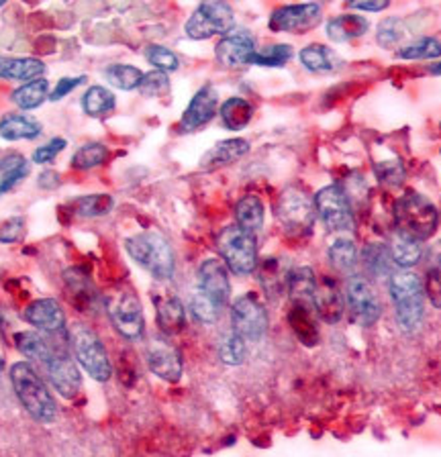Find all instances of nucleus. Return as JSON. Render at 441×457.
<instances>
[{
  "mask_svg": "<svg viewBox=\"0 0 441 457\" xmlns=\"http://www.w3.org/2000/svg\"><path fill=\"white\" fill-rule=\"evenodd\" d=\"M11 384L12 390L23 404V409L31 414L39 423H52L58 414V406L52 392L47 390L46 382L41 380L37 370L31 366V361H17L11 368Z\"/></svg>",
  "mask_w": 441,
  "mask_h": 457,
  "instance_id": "obj_1",
  "label": "nucleus"
},
{
  "mask_svg": "<svg viewBox=\"0 0 441 457\" xmlns=\"http://www.w3.org/2000/svg\"><path fill=\"white\" fill-rule=\"evenodd\" d=\"M388 288L390 298L395 303L398 325L407 333L417 331L425 314V290L421 278L409 270L395 271V274H390Z\"/></svg>",
  "mask_w": 441,
  "mask_h": 457,
  "instance_id": "obj_2",
  "label": "nucleus"
},
{
  "mask_svg": "<svg viewBox=\"0 0 441 457\" xmlns=\"http://www.w3.org/2000/svg\"><path fill=\"white\" fill-rule=\"evenodd\" d=\"M125 249L154 278H158V280H170L172 278L176 266L174 252L163 235L154 231L139 233L125 241Z\"/></svg>",
  "mask_w": 441,
  "mask_h": 457,
  "instance_id": "obj_3",
  "label": "nucleus"
},
{
  "mask_svg": "<svg viewBox=\"0 0 441 457\" xmlns=\"http://www.w3.org/2000/svg\"><path fill=\"white\" fill-rule=\"evenodd\" d=\"M396 231L419 241L431 237L439 223V212L429 198L419 192H407L395 204Z\"/></svg>",
  "mask_w": 441,
  "mask_h": 457,
  "instance_id": "obj_4",
  "label": "nucleus"
},
{
  "mask_svg": "<svg viewBox=\"0 0 441 457\" xmlns=\"http://www.w3.org/2000/svg\"><path fill=\"white\" fill-rule=\"evenodd\" d=\"M315 200L298 186H288L282 190L276 203V219H279L284 233L290 237H304L315 225Z\"/></svg>",
  "mask_w": 441,
  "mask_h": 457,
  "instance_id": "obj_5",
  "label": "nucleus"
},
{
  "mask_svg": "<svg viewBox=\"0 0 441 457\" xmlns=\"http://www.w3.org/2000/svg\"><path fill=\"white\" fill-rule=\"evenodd\" d=\"M70 343H72L74 357L84 371L96 382H109L112 376V366L106 353L104 343L92 331L88 325L76 323L70 328Z\"/></svg>",
  "mask_w": 441,
  "mask_h": 457,
  "instance_id": "obj_6",
  "label": "nucleus"
},
{
  "mask_svg": "<svg viewBox=\"0 0 441 457\" xmlns=\"http://www.w3.org/2000/svg\"><path fill=\"white\" fill-rule=\"evenodd\" d=\"M217 249L223 263L233 274L247 276L258 268V243L255 235L247 233L237 225L225 227L217 235Z\"/></svg>",
  "mask_w": 441,
  "mask_h": 457,
  "instance_id": "obj_7",
  "label": "nucleus"
},
{
  "mask_svg": "<svg viewBox=\"0 0 441 457\" xmlns=\"http://www.w3.org/2000/svg\"><path fill=\"white\" fill-rule=\"evenodd\" d=\"M106 312L111 323L125 339H141L146 331L144 309L137 295L129 288H115L106 295Z\"/></svg>",
  "mask_w": 441,
  "mask_h": 457,
  "instance_id": "obj_8",
  "label": "nucleus"
},
{
  "mask_svg": "<svg viewBox=\"0 0 441 457\" xmlns=\"http://www.w3.org/2000/svg\"><path fill=\"white\" fill-rule=\"evenodd\" d=\"M236 23L231 4L227 3H203L196 6V11L190 14V19L184 25V31L190 39L204 41L215 37V35H229Z\"/></svg>",
  "mask_w": 441,
  "mask_h": 457,
  "instance_id": "obj_9",
  "label": "nucleus"
},
{
  "mask_svg": "<svg viewBox=\"0 0 441 457\" xmlns=\"http://www.w3.org/2000/svg\"><path fill=\"white\" fill-rule=\"evenodd\" d=\"M312 200H315V211L319 214V219L323 220V225L329 228V231H354L355 220L350 196H347V192L341 188L339 184L325 186L323 190L317 192V196Z\"/></svg>",
  "mask_w": 441,
  "mask_h": 457,
  "instance_id": "obj_10",
  "label": "nucleus"
},
{
  "mask_svg": "<svg viewBox=\"0 0 441 457\" xmlns=\"http://www.w3.org/2000/svg\"><path fill=\"white\" fill-rule=\"evenodd\" d=\"M231 325L233 333H237L245 343L264 337L268 331V312L254 292H247V295L233 300Z\"/></svg>",
  "mask_w": 441,
  "mask_h": 457,
  "instance_id": "obj_11",
  "label": "nucleus"
},
{
  "mask_svg": "<svg viewBox=\"0 0 441 457\" xmlns=\"http://www.w3.org/2000/svg\"><path fill=\"white\" fill-rule=\"evenodd\" d=\"M323 17V6L319 3L284 4L270 14V29L276 33H304L317 27Z\"/></svg>",
  "mask_w": 441,
  "mask_h": 457,
  "instance_id": "obj_12",
  "label": "nucleus"
},
{
  "mask_svg": "<svg viewBox=\"0 0 441 457\" xmlns=\"http://www.w3.org/2000/svg\"><path fill=\"white\" fill-rule=\"evenodd\" d=\"M147 368L166 382H178L182 376V355L166 335H154L146 345Z\"/></svg>",
  "mask_w": 441,
  "mask_h": 457,
  "instance_id": "obj_13",
  "label": "nucleus"
},
{
  "mask_svg": "<svg viewBox=\"0 0 441 457\" xmlns=\"http://www.w3.org/2000/svg\"><path fill=\"white\" fill-rule=\"evenodd\" d=\"M47 376L49 382L55 390L60 392L63 398H76L82 386V376L78 370L76 357L68 352L66 347H54L52 357L47 363Z\"/></svg>",
  "mask_w": 441,
  "mask_h": 457,
  "instance_id": "obj_14",
  "label": "nucleus"
},
{
  "mask_svg": "<svg viewBox=\"0 0 441 457\" xmlns=\"http://www.w3.org/2000/svg\"><path fill=\"white\" fill-rule=\"evenodd\" d=\"M347 304L355 320L364 327H372L382 314V304L366 278L352 276L347 282Z\"/></svg>",
  "mask_w": 441,
  "mask_h": 457,
  "instance_id": "obj_15",
  "label": "nucleus"
},
{
  "mask_svg": "<svg viewBox=\"0 0 441 457\" xmlns=\"http://www.w3.org/2000/svg\"><path fill=\"white\" fill-rule=\"evenodd\" d=\"M198 290L204 292L212 303H217L219 309H223L231 296L229 268L217 257L204 260L198 268Z\"/></svg>",
  "mask_w": 441,
  "mask_h": 457,
  "instance_id": "obj_16",
  "label": "nucleus"
},
{
  "mask_svg": "<svg viewBox=\"0 0 441 457\" xmlns=\"http://www.w3.org/2000/svg\"><path fill=\"white\" fill-rule=\"evenodd\" d=\"M255 54V39L247 31H237L225 35L217 43L215 55L223 68L237 70L250 66Z\"/></svg>",
  "mask_w": 441,
  "mask_h": 457,
  "instance_id": "obj_17",
  "label": "nucleus"
},
{
  "mask_svg": "<svg viewBox=\"0 0 441 457\" xmlns=\"http://www.w3.org/2000/svg\"><path fill=\"white\" fill-rule=\"evenodd\" d=\"M219 109V95L217 90L212 88L211 84H204L201 90L192 96L190 104L184 111L180 119V131L182 133H192L196 129L209 125L212 119H215Z\"/></svg>",
  "mask_w": 441,
  "mask_h": 457,
  "instance_id": "obj_18",
  "label": "nucleus"
},
{
  "mask_svg": "<svg viewBox=\"0 0 441 457\" xmlns=\"http://www.w3.org/2000/svg\"><path fill=\"white\" fill-rule=\"evenodd\" d=\"M23 319L37 331L44 333H60L66 325V314L62 311V304L55 298H37L31 304H27Z\"/></svg>",
  "mask_w": 441,
  "mask_h": 457,
  "instance_id": "obj_19",
  "label": "nucleus"
},
{
  "mask_svg": "<svg viewBox=\"0 0 441 457\" xmlns=\"http://www.w3.org/2000/svg\"><path fill=\"white\" fill-rule=\"evenodd\" d=\"M312 306L325 323H337L344 317V295L333 278H323L317 282Z\"/></svg>",
  "mask_w": 441,
  "mask_h": 457,
  "instance_id": "obj_20",
  "label": "nucleus"
},
{
  "mask_svg": "<svg viewBox=\"0 0 441 457\" xmlns=\"http://www.w3.org/2000/svg\"><path fill=\"white\" fill-rule=\"evenodd\" d=\"M46 63L35 57H9L0 55V78L15 82H33L44 78Z\"/></svg>",
  "mask_w": 441,
  "mask_h": 457,
  "instance_id": "obj_21",
  "label": "nucleus"
},
{
  "mask_svg": "<svg viewBox=\"0 0 441 457\" xmlns=\"http://www.w3.org/2000/svg\"><path fill=\"white\" fill-rule=\"evenodd\" d=\"M247 152H250V143L245 139H225L219 141L215 147L209 149L201 160L203 170H217L223 166H231V163L239 162Z\"/></svg>",
  "mask_w": 441,
  "mask_h": 457,
  "instance_id": "obj_22",
  "label": "nucleus"
},
{
  "mask_svg": "<svg viewBox=\"0 0 441 457\" xmlns=\"http://www.w3.org/2000/svg\"><path fill=\"white\" fill-rule=\"evenodd\" d=\"M41 131V123L31 114L9 112L0 119V137L6 141H31L37 139Z\"/></svg>",
  "mask_w": 441,
  "mask_h": 457,
  "instance_id": "obj_23",
  "label": "nucleus"
},
{
  "mask_svg": "<svg viewBox=\"0 0 441 457\" xmlns=\"http://www.w3.org/2000/svg\"><path fill=\"white\" fill-rule=\"evenodd\" d=\"M368 19L362 17V14H339V17H333L327 21L325 31L327 37L336 43H345L358 37H364L368 31Z\"/></svg>",
  "mask_w": 441,
  "mask_h": 457,
  "instance_id": "obj_24",
  "label": "nucleus"
},
{
  "mask_svg": "<svg viewBox=\"0 0 441 457\" xmlns=\"http://www.w3.org/2000/svg\"><path fill=\"white\" fill-rule=\"evenodd\" d=\"M155 319L163 335L180 333L187 325V312L176 296H160L155 298Z\"/></svg>",
  "mask_w": 441,
  "mask_h": 457,
  "instance_id": "obj_25",
  "label": "nucleus"
},
{
  "mask_svg": "<svg viewBox=\"0 0 441 457\" xmlns=\"http://www.w3.org/2000/svg\"><path fill=\"white\" fill-rule=\"evenodd\" d=\"M288 274L290 270L284 268V263L274 257L264 260L258 268V280L270 298H279L288 290Z\"/></svg>",
  "mask_w": 441,
  "mask_h": 457,
  "instance_id": "obj_26",
  "label": "nucleus"
},
{
  "mask_svg": "<svg viewBox=\"0 0 441 457\" xmlns=\"http://www.w3.org/2000/svg\"><path fill=\"white\" fill-rule=\"evenodd\" d=\"M63 284H66L68 298L78 309H88L95 300V286H92L88 274H84L80 268H70L63 271Z\"/></svg>",
  "mask_w": 441,
  "mask_h": 457,
  "instance_id": "obj_27",
  "label": "nucleus"
},
{
  "mask_svg": "<svg viewBox=\"0 0 441 457\" xmlns=\"http://www.w3.org/2000/svg\"><path fill=\"white\" fill-rule=\"evenodd\" d=\"M390 255H393V262L398 268L407 270L411 266H417L423 257V245L421 241L411 237V235H404L396 231L393 235V243H390Z\"/></svg>",
  "mask_w": 441,
  "mask_h": 457,
  "instance_id": "obj_28",
  "label": "nucleus"
},
{
  "mask_svg": "<svg viewBox=\"0 0 441 457\" xmlns=\"http://www.w3.org/2000/svg\"><path fill=\"white\" fill-rule=\"evenodd\" d=\"M301 63L309 71H315V74H327V71H336L341 66L339 57L331 52L329 47L321 46V43H312L301 49Z\"/></svg>",
  "mask_w": 441,
  "mask_h": 457,
  "instance_id": "obj_29",
  "label": "nucleus"
},
{
  "mask_svg": "<svg viewBox=\"0 0 441 457\" xmlns=\"http://www.w3.org/2000/svg\"><path fill=\"white\" fill-rule=\"evenodd\" d=\"M264 203H262L260 196L247 195L237 203L236 206V220L237 227L244 228L247 233H258L262 227H264Z\"/></svg>",
  "mask_w": 441,
  "mask_h": 457,
  "instance_id": "obj_30",
  "label": "nucleus"
},
{
  "mask_svg": "<svg viewBox=\"0 0 441 457\" xmlns=\"http://www.w3.org/2000/svg\"><path fill=\"white\" fill-rule=\"evenodd\" d=\"M220 120L229 131H241L250 125L254 117V106L241 96H231L220 104Z\"/></svg>",
  "mask_w": 441,
  "mask_h": 457,
  "instance_id": "obj_31",
  "label": "nucleus"
},
{
  "mask_svg": "<svg viewBox=\"0 0 441 457\" xmlns=\"http://www.w3.org/2000/svg\"><path fill=\"white\" fill-rule=\"evenodd\" d=\"M317 280L312 270L307 266L290 270L288 274V295L293 296L295 304L312 306V296H315Z\"/></svg>",
  "mask_w": 441,
  "mask_h": 457,
  "instance_id": "obj_32",
  "label": "nucleus"
},
{
  "mask_svg": "<svg viewBox=\"0 0 441 457\" xmlns=\"http://www.w3.org/2000/svg\"><path fill=\"white\" fill-rule=\"evenodd\" d=\"M288 323L293 327V331L304 345H315L319 341V328L312 317L311 306L307 304H295L293 311L288 314Z\"/></svg>",
  "mask_w": 441,
  "mask_h": 457,
  "instance_id": "obj_33",
  "label": "nucleus"
},
{
  "mask_svg": "<svg viewBox=\"0 0 441 457\" xmlns=\"http://www.w3.org/2000/svg\"><path fill=\"white\" fill-rule=\"evenodd\" d=\"M47 98H49V82L46 78H39V80L19 86V88L11 95V100L19 106L21 111L39 109Z\"/></svg>",
  "mask_w": 441,
  "mask_h": 457,
  "instance_id": "obj_34",
  "label": "nucleus"
},
{
  "mask_svg": "<svg viewBox=\"0 0 441 457\" xmlns=\"http://www.w3.org/2000/svg\"><path fill=\"white\" fill-rule=\"evenodd\" d=\"M115 106H117L115 95H112L109 88H104V86H90L82 96V109L88 117H96V119L106 117V114L115 111Z\"/></svg>",
  "mask_w": 441,
  "mask_h": 457,
  "instance_id": "obj_35",
  "label": "nucleus"
},
{
  "mask_svg": "<svg viewBox=\"0 0 441 457\" xmlns=\"http://www.w3.org/2000/svg\"><path fill=\"white\" fill-rule=\"evenodd\" d=\"M15 345L21 353H23L29 361H41L47 363L49 357H52L54 347L49 345V341L44 335L35 331H21L15 335Z\"/></svg>",
  "mask_w": 441,
  "mask_h": 457,
  "instance_id": "obj_36",
  "label": "nucleus"
},
{
  "mask_svg": "<svg viewBox=\"0 0 441 457\" xmlns=\"http://www.w3.org/2000/svg\"><path fill=\"white\" fill-rule=\"evenodd\" d=\"M362 262H364L368 274H372L376 278L390 276V271H393L395 266L390 249L387 245H382V243H370V245H366L364 252H362Z\"/></svg>",
  "mask_w": 441,
  "mask_h": 457,
  "instance_id": "obj_37",
  "label": "nucleus"
},
{
  "mask_svg": "<svg viewBox=\"0 0 441 457\" xmlns=\"http://www.w3.org/2000/svg\"><path fill=\"white\" fill-rule=\"evenodd\" d=\"M327 255H329L331 266L341 274H350L355 263H358V249H355V243L350 237H339L333 241Z\"/></svg>",
  "mask_w": 441,
  "mask_h": 457,
  "instance_id": "obj_38",
  "label": "nucleus"
},
{
  "mask_svg": "<svg viewBox=\"0 0 441 457\" xmlns=\"http://www.w3.org/2000/svg\"><path fill=\"white\" fill-rule=\"evenodd\" d=\"M104 78L119 90H135L144 80V71L131 63H112L104 70Z\"/></svg>",
  "mask_w": 441,
  "mask_h": 457,
  "instance_id": "obj_39",
  "label": "nucleus"
},
{
  "mask_svg": "<svg viewBox=\"0 0 441 457\" xmlns=\"http://www.w3.org/2000/svg\"><path fill=\"white\" fill-rule=\"evenodd\" d=\"M423 290H425L427 298L431 300V304L441 309V241L431 252V260H429V266H427Z\"/></svg>",
  "mask_w": 441,
  "mask_h": 457,
  "instance_id": "obj_40",
  "label": "nucleus"
},
{
  "mask_svg": "<svg viewBox=\"0 0 441 457\" xmlns=\"http://www.w3.org/2000/svg\"><path fill=\"white\" fill-rule=\"evenodd\" d=\"M290 60H293V47L287 46V43H276V46L255 49L252 63L262 68H282Z\"/></svg>",
  "mask_w": 441,
  "mask_h": 457,
  "instance_id": "obj_41",
  "label": "nucleus"
},
{
  "mask_svg": "<svg viewBox=\"0 0 441 457\" xmlns=\"http://www.w3.org/2000/svg\"><path fill=\"white\" fill-rule=\"evenodd\" d=\"M398 57L403 60H436V57H441V41L436 37H419L401 47Z\"/></svg>",
  "mask_w": 441,
  "mask_h": 457,
  "instance_id": "obj_42",
  "label": "nucleus"
},
{
  "mask_svg": "<svg viewBox=\"0 0 441 457\" xmlns=\"http://www.w3.org/2000/svg\"><path fill=\"white\" fill-rule=\"evenodd\" d=\"M109 157V147L103 143H87L72 155V168L74 170H92L103 166Z\"/></svg>",
  "mask_w": 441,
  "mask_h": 457,
  "instance_id": "obj_43",
  "label": "nucleus"
},
{
  "mask_svg": "<svg viewBox=\"0 0 441 457\" xmlns=\"http://www.w3.org/2000/svg\"><path fill=\"white\" fill-rule=\"evenodd\" d=\"M404 37H407V25H404V21L401 17L384 19L379 25V33H376V41H379V46L384 49L398 47Z\"/></svg>",
  "mask_w": 441,
  "mask_h": 457,
  "instance_id": "obj_44",
  "label": "nucleus"
},
{
  "mask_svg": "<svg viewBox=\"0 0 441 457\" xmlns=\"http://www.w3.org/2000/svg\"><path fill=\"white\" fill-rule=\"evenodd\" d=\"M245 355H247V345L237 333L231 331L227 337H223V341H220L219 357L220 361L227 363V366H239V363H244Z\"/></svg>",
  "mask_w": 441,
  "mask_h": 457,
  "instance_id": "obj_45",
  "label": "nucleus"
},
{
  "mask_svg": "<svg viewBox=\"0 0 441 457\" xmlns=\"http://www.w3.org/2000/svg\"><path fill=\"white\" fill-rule=\"evenodd\" d=\"M76 212L80 217H104L112 211V196L109 195H90L76 200Z\"/></svg>",
  "mask_w": 441,
  "mask_h": 457,
  "instance_id": "obj_46",
  "label": "nucleus"
},
{
  "mask_svg": "<svg viewBox=\"0 0 441 457\" xmlns=\"http://www.w3.org/2000/svg\"><path fill=\"white\" fill-rule=\"evenodd\" d=\"M146 60L158 71H163V74H168V71H176L180 68V60H178V55L172 52V49L163 46H147Z\"/></svg>",
  "mask_w": 441,
  "mask_h": 457,
  "instance_id": "obj_47",
  "label": "nucleus"
},
{
  "mask_svg": "<svg viewBox=\"0 0 441 457\" xmlns=\"http://www.w3.org/2000/svg\"><path fill=\"white\" fill-rule=\"evenodd\" d=\"M190 311L198 320H201V323L209 325V323H215L220 309L217 306V303H212V300L204 295V292L196 290L190 298Z\"/></svg>",
  "mask_w": 441,
  "mask_h": 457,
  "instance_id": "obj_48",
  "label": "nucleus"
},
{
  "mask_svg": "<svg viewBox=\"0 0 441 457\" xmlns=\"http://www.w3.org/2000/svg\"><path fill=\"white\" fill-rule=\"evenodd\" d=\"M137 90L147 98L163 96L170 90L168 74H163V71H158V70L149 71V74H144V80H141Z\"/></svg>",
  "mask_w": 441,
  "mask_h": 457,
  "instance_id": "obj_49",
  "label": "nucleus"
},
{
  "mask_svg": "<svg viewBox=\"0 0 441 457\" xmlns=\"http://www.w3.org/2000/svg\"><path fill=\"white\" fill-rule=\"evenodd\" d=\"M374 171H376V178H379L382 184L393 186V188H396V186H401L404 182V168L398 160L379 162L376 163Z\"/></svg>",
  "mask_w": 441,
  "mask_h": 457,
  "instance_id": "obj_50",
  "label": "nucleus"
},
{
  "mask_svg": "<svg viewBox=\"0 0 441 457\" xmlns=\"http://www.w3.org/2000/svg\"><path fill=\"white\" fill-rule=\"evenodd\" d=\"M66 145H68V141L62 139V137L49 139L46 145H41V147L35 149V152H33V162L39 163V166L52 163L55 157H58L63 152V147H66Z\"/></svg>",
  "mask_w": 441,
  "mask_h": 457,
  "instance_id": "obj_51",
  "label": "nucleus"
},
{
  "mask_svg": "<svg viewBox=\"0 0 441 457\" xmlns=\"http://www.w3.org/2000/svg\"><path fill=\"white\" fill-rule=\"evenodd\" d=\"M25 233V219L12 217L0 227V243H17Z\"/></svg>",
  "mask_w": 441,
  "mask_h": 457,
  "instance_id": "obj_52",
  "label": "nucleus"
},
{
  "mask_svg": "<svg viewBox=\"0 0 441 457\" xmlns=\"http://www.w3.org/2000/svg\"><path fill=\"white\" fill-rule=\"evenodd\" d=\"M27 176H29V163L27 162L23 163V166H19V168L3 174V178H0V196L6 195V192H11L21 180H25Z\"/></svg>",
  "mask_w": 441,
  "mask_h": 457,
  "instance_id": "obj_53",
  "label": "nucleus"
},
{
  "mask_svg": "<svg viewBox=\"0 0 441 457\" xmlns=\"http://www.w3.org/2000/svg\"><path fill=\"white\" fill-rule=\"evenodd\" d=\"M87 82V76H78V78H62V80L55 84V88L52 90V95H49V98L52 100H62L66 98L70 92H72L74 88H78V86Z\"/></svg>",
  "mask_w": 441,
  "mask_h": 457,
  "instance_id": "obj_54",
  "label": "nucleus"
},
{
  "mask_svg": "<svg viewBox=\"0 0 441 457\" xmlns=\"http://www.w3.org/2000/svg\"><path fill=\"white\" fill-rule=\"evenodd\" d=\"M37 184L41 186V188H46V190H55L62 184V176L58 174V171H54V170H46V171H41V174H39V182Z\"/></svg>",
  "mask_w": 441,
  "mask_h": 457,
  "instance_id": "obj_55",
  "label": "nucleus"
},
{
  "mask_svg": "<svg viewBox=\"0 0 441 457\" xmlns=\"http://www.w3.org/2000/svg\"><path fill=\"white\" fill-rule=\"evenodd\" d=\"M27 160L21 154H9L4 157H0V174H6V171L15 170L19 166H23Z\"/></svg>",
  "mask_w": 441,
  "mask_h": 457,
  "instance_id": "obj_56",
  "label": "nucleus"
},
{
  "mask_svg": "<svg viewBox=\"0 0 441 457\" xmlns=\"http://www.w3.org/2000/svg\"><path fill=\"white\" fill-rule=\"evenodd\" d=\"M352 9H358V11H368V12H380L384 9H388V3L387 0H372V3H366V0H362V3H352L350 4Z\"/></svg>",
  "mask_w": 441,
  "mask_h": 457,
  "instance_id": "obj_57",
  "label": "nucleus"
},
{
  "mask_svg": "<svg viewBox=\"0 0 441 457\" xmlns=\"http://www.w3.org/2000/svg\"><path fill=\"white\" fill-rule=\"evenodd\" d=\"M431 74H441V63H436V66H431Z\"/></svg>",
  "mask_w": 441,
  "mask_h": 457,
  "instance_id": "obj_58",
  "label": "nucleus"
},
{
  "mask_svg": "<svg viewBox=\"0 0 441 457\" xmlns=\"http://www.w3.org/2000/svg\"><path fill=\"white\" fill-rule=\"evenodd\" d=\"M3 370H4V361H3V355H0V374H3Z\"/></svg>",
  "mask_w": 441,
  "mask_h": 457,
  "instance_id": "obj_59",
  "label": "nucleus"
},
{
  "mask_svg": "<svg viewBox=\"0 0 441 457\" xmlns=\"http://www.w3.org/2000/svg\"><path fill=\"white\" fill-rule=\"evenodd\" d=\"M0 9H3V3H0Z\"/></svg>",
  "mask_w": 441,
  "mask_h": 457,
  "instance_id": "obj_60",
  "label": "nucleus"
}]
</instances>
